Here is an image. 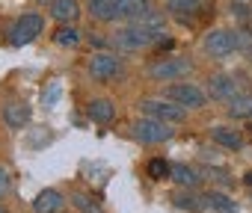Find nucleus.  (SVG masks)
Here are the masks:
<instances>
[{
    "label": "nucleus",
    "mask_w": 252,
    "mask_h": 213,
    "mask_svg": "<svg viewBox=\"0 0 252 213\" xmlns=\"http://www.w3.org/2000/svg\"><path fill=\"white\" fill-rule=\"evenodd\" d=\"M163 39H166V30H163L158 12H152V15L143 18V21L125 24V27H119V30L110 36V42H113L119 51H143V48H152V45H158V42H163Z\"/></svg>",
    "instance_id": "1"
},
{
    "label": "nucleus",
    "mask_w": 252,
    "mask_h": 213,
    "mask_svg": "<svg viewBox=\"0 0 252 213\" xmlns=\"http://www.w3.org/2000/svg\"><path fill=\"white\" fill-rule=\"evenodd\" d=\"M89 15L95 21H143L152 15L149 0H89L86 3Z\"/></svg>",
    "instance_id": "2"
},
{
    "label": "nucleus",
    "mask_w": 252,
    "mask_h": 213,
    "mask_svg": "<svg viewBox=\"0 0 252 213\" xmlns=\"http://www.w3.org/2000/svg\"><path fill=\"white\" fill-rule=\"evenodd\" d=\"M190 74H193V62L184 56H163V59H155L149 65V77L158 83H175V80H184Z\"/></svg>",
    "instance_id": "3"
},
{
    "label": "nucleus",
    "mask_w": 252,
    "mask_h": 213,
    "mask_svg": "<svg viewBox=\"0 0 252 213\" xmlns=\"http://www.w3.org/2000/svg\"><path fill=\"white\" fill-rule=\"evenodd\" d=\"M140 110H143V116L166 122V125H181L187 119L184 106H178V104H172L166 98H146V101H140Z\"/></svg>",
    "instance_id": "4"
},
{
    "label": "nucleus",
    "mask_w": 252,
    "mask_h": 213,
    "mask_svg": "<svg viewBox=\"0 0 252 213\" xmlns=\"http://www.w3.org/2000/svg\"><path fill=\"white\" fill-rule=\"evenodd\" d=\"M42 30H45V18L36 15V12H24V15L9 27V42H12L15 48L30 45V42H36V39L42 36Z\"/></svg>",
    "instance_id": "5"
},
{
    "label": "nucleus",
    "mask_w": 252,
    "mask_h": 213,
    "mask_svg": "<svg viewBox=\"0 0 252 213\" xmlns=\"http://www.w3.org/2000/svg\"><path fill=\"white\" fill-rule=\"evenodd\" d=\"M131 131H134V139H140V142H146V145H160V142H169L172 139V125H166V122H158V119H140V122H134L131 125Z\"/></svg>",
    "instance_id": "6"
},
{
    "label": "nucleus",
    "mask_w": 252,
    "mask_h": 213,
    "mask_svg": "<svg viewBox=\"0 0 252 213\" xmlns=\"http://www.w3.org/2000/svg\"><path fill=\"white\" fill-rule=\"evenodd\" d=\"M163 98L172 101V104H178V106H184V110H202L205 101H208V95L196 83H172L163 92Z\"/></svg>",
    "instance_id": "7"
},
{
    "label": "nucleus",
    "mask_w": 252,
    "mask_h": 213,
    "mask_svg": "<svg viewBox=\"0 0 252 213\" xmlns=\"http://www.w3.org/2000/svg\"><path fill=\"white\" fill-rule=\"evenodd\" d=\"M202 48H205L208 56H214V59H225V56H231V53L237 51V36H234L231 30H211V33L205 36Z\"/></svg>",
    "instance_id": "8"
},
{
    "label": "nucleus",
    "mask_w": 252,
    "mask_h": 213,
    "mask_svg": "<svg viewBox=\"0 0 252 213\" xmlns=\"http://www.w3.org/2000/svg\"><path fill=\"white\" fill-rule=\"evenodd\" d=\"M119 71H122L119 56L104 53V51H98V53H92V56H89V74H92L98 83H107V80L119 77Z\"/></svg>",
    "instance_id": "9"
},
{
    "label": "nucleus",
    "mask_w": 252,
    "mask_h": 213,
    "mask_svg": "<svg viewBox=\"0 0 252 213\" xmlns=\"http://www.w3.org/2000/svg\"><path fill=\"white\" fill-rule=\"evenodd\" d=\"M30 119H33V110H30V104H27V101L12 98V101L3 104V122H6V128H12V131H24V128L30 125Z\"/></svg>",
    "instance_id": "10"
},
{
    "label": "nucleus",
    "mask_w": 252,
    "mask_h": 213,
    "mask_svg": "<svg viewBox=\"0 0 252 213\" xmlns=\"http://www.w3.org/2000/svg\"><path fill=\"white\" fill-rule=\"evenodd\" d=\"M208 95L214 98V101H231V98H237L240 95V83H237V77L234 74H214L211 80H208Z\"/></svg>",
    "instance_id": "11"
},
{
    "label": "nucleus",
    "mask_w": 252,
    "mask_h": 213,
    "mask_svg": "<svg viewBox=\"0 0 252 213\" xmlns=\"http://www.w3.org/2000/svg\"><path fill=\"white\" fill-rule=\"evenodd\" d=\"M172 201H175L178 210H187V213H202V210L211 207V204H208V195H202V192H196V189H178V192L172 195Z\"/></svg>",
    "instance_id": "12"
},
{
    "label": "nucleus",
    "mask_w": 252,
    "mask_h": 213,
    "mask_svg": "<svg viewBox=\"0 0 252 213\" xmlns=\"http://www.w3.org/2000/svg\"><path fill=\"white\" fill-rule=\"evenodd\" d=\"M80 15V3L77 0H51V18L60 24H74Z\"/></svg>",
    "instance_id": "13"
},
{
    "label": "nucleus",
    "mask_w": 252,
    "mask_h": 213,
    "mask_svg": "<svg viewBox=\"0 0 252 213\" xmlns=\"http://www.w3.org/2000/svg\"><path fill=\"white\" fill-rule=\"evenodd\" d=\"M63 204H65V198H63V192H57V189H42V192L33 198V210H36V213H60Z\"/></svg>",
    "instance_id": "14"
},
{
    "label": "nucleus",
    "mask_w": 252,
    "mask_h": 213,
    "mask_svg": "<svg viewBox=\"0 0 252 213\" xmlns=\"http://www.w3.org/2000/svg\"><path fill=\"white\" fill-rule=\"evenodd\" d=\"M89 119L95 125H107L116 119V104L110 98H92L89 101Z\"/></svg>",
    "instance_id": "15"
},
{
    "label": "nucleus",
    "mask_w": 252,
    "mask_h": 213,
    "mask_svg": "<svg viewBox=\"0 0 252 213\" xmlns=\"http://www.w3.org/2000/svg\"><path fill=\"white\" fill-rule=\"evenodd\" d=\"M211 139H214L217 145H222V148H240V145H243L240 131H234V128H228V125H214V128H211Z\"/></svg>",
    "instance_id": "16"
},
{
    "label": "nucleus",
    "mask_w": 252,
    "mask_h": 213,
    "mask_svg": "<svg viewBox=\"0 0 252 213\" xmlns=\"http://www.w3.org/2000/svg\"><path fill=\"white\" fill-rule=\"evenodd\" d=\"M169 178H172L175 184H181L184 189H196V186H199V181H202V175H199L193 166H187V163H175Z\"/></svg>",
    "instance_id": "17"
},
{
    "label": "nucleus",
    "mask_w": 252,
    "mask_h": 213,
    "mask_svg": "<svg viewBox=\"0 0 252 213\" xmlns=\"http://www.w3.org/2000/svg\"><path fill=\"white\" fill-rule=\"evenodd\" d=\"M228 116L231 119H252V92H240L228 101Z\"/></svg>",
    "instance_id": "18"
},
{
    "label": "nucleus",
    "mask_w": 252,
    "mask_h": 213,
    "mask_svg": "<svg viewBox=\"0 0 252 213\" xmlns=\"http://www.w3.org/2000/svg\"><path fill=\"white\" fill-rule=\"evenodd\" d=\"M54 42L60 48H74V45H80V30L74 24H60L57 33H54Z\"/></svg>",
    "instance_id": "19"
},
{
    "label": "nucleus",
    "mask_w": 252,
    "mask_h": 213,
    "mask_svg": "<svg viewBox=\"0 0 252 213\" xmlns=\"http://www.w3.org/2000/svg\"><path fill=\"white\" fill-rule=\"evenodd\" d=\"M208 204H211L217 213H234V210H237V204H234L228 195H222V192H211V195H208Z\"/></svg>",
    "instance_id": "20"
},
{
    "label": "nucleus",
    "mask_w": 252,
    "mask_h": 213,
    "mask_svg": "<svg viewBox=\"0 0 252 213\" xmlns=\"http://www.w3.org/2000/svg\"><path fill=\"white\" fill-rule=\"evenodd\" d=\"M172 175V166L163 160V157H155V160H149V178H155V181H163V178H169Z\"/></svg>",
    "instance_id": "21"
},
{
    "label": "nucleus",
    "mask_w": 252,
    "mask_h": 213,
    "mask_svg": "<svg viewBox=\"0 0 252 213\" xmlns=\"http://www.w3.org/2000/svg\"><path fill=\"white\" fill-rule=\"evenodd\" d=\"M166 6L175 15H187V12H199L202 9V0H169Z\"/></svg>",
    "instance_id": "22"
},
{
    "label": "nucleus",
    "mask_w": 252,
    "mask_h": 213,
    "mask_svg": "<svg viewBox=\"0 0 252 213\" xmlns=\"http://www.w3.org/2000/svg\"><path fill=\"white\" fill-rule=\"evenodd\" d=\"M71 204H74L80 213H101L98 201H92V198H89V195H83V192H71Z\"/></svg>",
    "instance_id": "23"
},
{
    "label": "nucleus",
    "mask_w": 252,
    "mask_h": 213,
    "mask_svg": "<svg viewBox=\"0 0 252 213\" xmlns=\"http://www.w3.org/2000/svg\"><path fill=\"white\" fill-rule=\"evenodd\" d=\"M60 95H63V83H60V80H51V86L42 92V104H45V106H57Z\"/></svg>",
    "instance_id": "24"
},
{
    "label": "nucleus",
    "mask_w": 252,
    "mask_h": 213,
    "mask_svg": "<svg viewBox=\"0 0 252 213\" xmlns=\"http://www.w3.org/2000/svg\"><path fill=\"white\" fill-rule=\"evenodd\" d=\"M228 12L240 21V24H249L252 21V9L246 6V3H240V0H231V6H228Z\"/></svg>",
    "instance_id": "25"
},
{
    "label": "nucleus",
    "mask_w": 252,
    "mask_h": 213,
    "mask_svg": "<svg viewBox=\"0 0 252 213\" xmlns=\"http://www.w3.org/2000/svg\"><path fill=\"white\" fill-rule=\"evenodd\" d=\"M234 36H237V51H246V53H252V21H249L243 30H237Z\"/></svg>",
    "instance_id": "26"
},
{
    "label": "nucleus",
    "mask_w": 252,
    "mask_h": 213,
    "mask_svg": "<svg viewBox=\"0 0 252 213\" xmlns=\"http://www.w3.org/2000/svg\"><path fill=\"white\" fill-rule=\"evenodd\" d=\"M9 186H12V178H9V172H6L3 166H0V198L9 192Z\"/></svg>",
    "instance_id": "27"
},
{
    "label": "nucleus",
    "mask_w": 252,
    "mask_h": 213,
    "mask_svg": "<svg viewBox=\"0 0 252 213\" xmlns=\"http://www.w3.org/2000/svg\"><path fill=\"white\" fill-rule=\"evenodd\" d=\"M243 181H246V184L252 186V172H246V178H243Z\"/></svg>",
    "instance_id": "28"
},
{
    "label": "nucleus",
    "mask_w": 252,
    "mask_h": 213,
    "mask_svg": "<svg viewBox=\"0 0 252 213\" xmlns=\"http://www.w3.org/2000/svg\"><path fill=\"white\" fill-rule=\"evenodd\" d=\"M0 213H9V210H6V207H3V204H0Z\"/></svg>",
    "instance_id": "29"
},
{
    "label": "nucleus",
    "mask_w": 252,
    "mask_h": 213,
    "mask_svg": "<svg viewBox=\"0 0 252 213\" xmlns=\"http://www.w3.org/2000/svg\"><path fill=\"white\" fill-rule=\"evenodd\" d=\"M249 131H252V128H249Z\"/></svg>",
    "instance_id": "30"
}]
</instances>
